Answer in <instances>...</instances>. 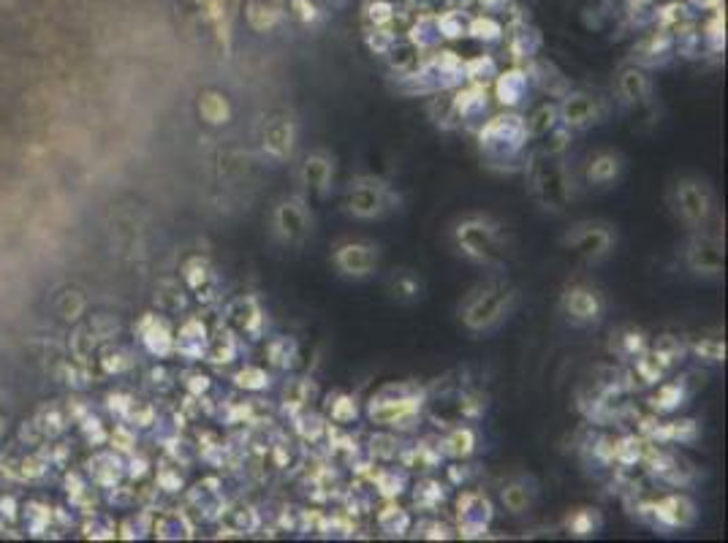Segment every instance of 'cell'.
Masks as SVG:
<instances>
[{
  "mask_svg": "<svg viewBox=\"0 0 728 543\" xmlns=\"http://www.w3.org/2000/svg\"><path fill=\"white\" fill-rule=\"evenodd\" d=\"M202 112H204V117H207L210 123H215V125L229 123V115H231V109H229V104H226V99H223V96H218V93H207V96H204V101H202Z\"/></svg>",
  "mask_w": 728,
  "mask_h": 543,
  "instance_id": "f1b7e54d",
  "label": "cell"
},
{
  "mask_svg": "<svg viewBox=\"0 0 728 543\" xmlns=\"http://www.w3.org/2000/svg\"><path fill=\"white\" fill-rule=\"evenodd\" d=\"M622 168H625V160H622L620 152L601 150L587 163V179H590V185H595V188H609L620 179Z\"/></svg>",
  "mask_w": 728,
  "mask_h": 543,
  "instance_id": "9a60e30c",
  "label": "cell"
},
{
  "mask_svg": "<svg viewBox=\"0 0 728 543\" xmlns=\"http://www.w3.org/2000/svg\"><path fill=\"white\" fill-rule=\"evenodd\" d=\"M601 527V516L595 508H579L568 516V530L579 538L585 535H595V530Z\"/></svg>",
  "mask_w": 728,
  "mask_h": 543,
  "instance_id": "484cf974",
  "label": "cell"
},
{
  "mask_svg": "<svg viewBox=\"0 0 728 543\" xmlns=\"http://www.w3.org/2000/svg\"><path fill=\"white\" fill-rule=\"evenodd\" d=\"M682 400H685V389H682V384H663V386L658 389V394L653 397V408H655V410H661V413H669V410L680 408V405H682Z\"/></svg>",
  "mask_w": 728,
  "mask_h": 543,
  "instance_id": "83f0119b",
  "label": "cell"
},
{
  "mask_svg": "<svg viewBox=\"0 0 728 543\" xmlns=\"http://www.w3.org/2000/svg\"><path fill=\"white\" fill-rule=\"evenodd\" d=\"M650 93H653V84H650V79L642 71H636V68L622 71V76H620V96H622V101H628L633 107H642V104L650 101Z\"/></svg>",
  "mask_w": 728,
  "mask_h": 543,
  "instance_id": "ffe728a7",
  "label": "cell"
},
{
  "mask_svg": "<svg viewBox=\"0 0 728 543\" xmlns=\"http://www.w3.org/2000/svg\"><path fill=\"white\" fill-rule=\"evenodd\" d=\"M672 210L674 215L693 231H701L715 210V199H712V188L698 177H682L674 183L672 194H669Z\"/></svg>",
  "mask_w": 728,
  "mask_h": 543,
  "instance_id": "3957f363",
  "label": "cell"
},
{
  "mask_svg": "<svg viewBox=\"0 0 728 543\" xmlns=\"http://www.w3.org/2000/svg\"><path fill=\"white\" fill-rule=\"evenodd\" d=\"M682 353H685V345L674 334H663L653 345V356L658 358L661 367H672L677 358H682Z\"/></svg>",
  "mask_w": 728,
  "mask_h": 543,
  "instance_id": "cb8c5ba5",
  "label": "cell"
},
{
  "mask_svg": "<svg viewBox=\"0 0 728 543\" xmlns=\"http://www.w3.org/2000/svg\"><path fill=\"white\" fill-rule=\"evenodd\" d=\"M237 384L245 386V389L258 392V389H264V386L269 384V375H266L264 370H258V367H245V370L237 375Z\"/></svg>",
  "mask_w": 728,
  "mask_h": 543,
  "instance_id": "836d02e7",
  "label": "cell"
},
{
  "mask_svg": "<svg viewBox=\"0 0 728 543\" xmlns=\"http://www.w3.org/2000/svg\"><path fill=\"white\" fill-rule=\"evenodd\" d=\"M299 174H302V185L313 196H326L329 183H332V174H334V160L324 150H316V152H310L305 158Z\"/></svg>",
  "mask_w": 728,
  "mask_h": 543,
  "instance_id": "5bb4252c",
  "label": "cell"
},
{
  "mask_svg": "<svg viewBox=\"0 0 728 543\" xmlns=\"http://www.w3.org/2000/svg\"><path fill=\"white\" fill-rule=\"evenodd\" d=\"M403 487H405V476H397V470H384V473L378 476V489H381L386 497L400 495Z\"/></svg>",
  "mask_w": 728,
  "mask_h": 543,
  "instance_id": "e575fe53",
  "label": "cell"
},
{
  "mask_svg": "<svg viewBox=\"0 0 728 543\" xmlns=\"http://www.w3.org/2000/svg\"><path fill=\"white\" fill-rule=\"evenodd\" d=\"M408 513L405 511H400V508H386L384 513H381V519H378V524H381V530L386 532V535H403L405 530H408Z\"/></svg>",
  "mask_w": 728,
  "mask_h": 543,
  "instance_id": "4dcf8cb0",
  "label": "cell"
},
{
  "mask_svg": "<svg viewBox=\"0 0 728 543\" xmlns=\"http://www.w3.org/2000/svg\"><path fill=\"white\" fill-rule=\"evenodd\" d=\"M334 266L353 280L370 278L378 266V247L370 242H345L334 250Z\"/></svg>",
  "mask_w": 728,
  "mask_h": 543,
  "instance_id": "30bf717a",
  "label": "cell"
},
{
  "mask_svg": "<svg viewBox=\"0 0 728 543\" xmlns=\"http://www.w3.org/2000/svg\"><path fill=\"white\" fill-rule=\"evenodd\" d=\"M566 247H571L585 261L598 263V261H603L611 253V247H614V231L606 223L585 220V223H576L566 234Z\"/></svg>",
  "mask_w": 728,
  "mask_h": 543,
  "instance_id": "ba28073f",
  "label": "cell"
},
{
  "mask_svg": "<svg viewBox=\"0 0 728 543\" xmlns=\"http://www.w3.org/2000/svg\"><path fill=\"white\" fill-rule=\"evenodd\" d=\"M514 305H516V291L511 286H503V283L481 286L465 299L463 323L471 332H492L508 318Z\"/></svg>",
  "mask_w": 728,
  "mask_h": 543,
  "instance_id": "6da1fadb",
  "label": "cell"
},
{
  "mask_svg": "<svg viewBox=\"0 0 728 543\" xmlns=\"http://www.w3.org/2000/svg\"><path fill=\"white\" fill-rule=\"evenodd\" d=\"M685 263L696 275H720L723 272V242L717 237L701 234L690 239L685 250Z\"/></svg>",
  "mask_w": 728,
  "mask_h": 543,
  "instance_id": "7c38bea8",
  "label": "cell"
},
{
  "mask_svg": "<svg viewBox=\"0 0 728 543\" xmlns=\"http://www.w3.org/2000/svg\"><path fill=\"white\" fill-rule=\"evenodd\" d=\"M653 513L658 521H663L669 527H688L696 519V505L682 495H672V497H663L661 503H655Z\"/></svg>",
  "mask_w": 728,
  "mask_h": 543,
  "instance_id": "ac0fdd59",
  "label": "cell"
},
{
  "mask_svg": "<svg viewBox=\"0 0 728 543\" xmlns=\"http://www.w3.org/2000/svg\"><path fill=\"white\" fill-rule=\"evenodd\" d=\"M443 445H446V454L448 457H471L473 448H476V435H473V429L463 427V429L454 432V435H448V440Z\"/></svg>",
  "mask_w": 728,
  "mask_h": 543,
  "instance_id": "d4e9b609",
  "label": "cell"
},
{
  "mask_svg": "<svg viewBox=\"0 0 728 543\" xmlns=\"http://www.w3.org/2000/svg\"><path fill=\"white\" fill-rule=\"evenodd\" d=\"M606 302L598 289L576 283L563 294V313L576 326H593L603 318Z\"/></svg>",
  "mask_w": 728,
  "mask_h": 543,
  "instance_id": "9c48e42d",
  "label": "cell"
},
{
  "mask_svg": "<svg viewBox=\"0 0 728 543\" xmlns=\"http://www.w3.org/2000/svg\"><path fill=\"white\" fill-rule=\"evenodd\" d=\"M611 350L625 361H636L647 350V337L639 329H620L611 334Z\"/></svg>",
  "mask_w": 728,
  "mask_h": 543,
  "instance_id": "44dd1931",
  "label": "cell"
},
{
  "mask_svg": "<svg viewBox=\"0 0 728 543\" xmlns=\"http://www.w3.org/2000/svg\"><path fill=\"white\" fill-rule=\"evenodd\" d=\"M345 207L353 218H361V220L378 218L389 207V188L381 179H373V177L351 179L348 194H345Z\"/></svg>",
  "mask_w": 728,
  "mask_h": 543,
  "instance_id": "52a82bcc",
  "label": "cell"
},
{
  "mask_svg": "<svg viewBox=\"0 0 728 543\" xmlns=\"http://www.w3.org/2000/svg\"><path fill=\"white\" fill-rule=\"evenodd\" d=\"M492 519V508L481 495H465L460 500V532L463 535H481L487 521Z\"/></svg>",
  "mask_w": 728,
  "mask_h": 543,
  "instance_id": "e0dca14e",
  "label": "cell"
},
{
  "mask_svg": "<svg viewBox=\"0 0 728 543\" xmlns=\"http://www.w3.org/2000/svg\"><path fill=\"white\" fill-rule=\"evenodd\" d=\"M555 117H560V112H558V107L555 104H543L524 125H527V134H533V136H543V134H550L555 125H558V120Z\"/></svg>",
  "mask_w": 728,
  "mask_h": 543,
  "instance_id": "4316f807",
  "label": "cell"
},
{
  "mask_svg": "<svg viewBox=\"0 0 728 543\" xmlns=\"http://www.w3.org/2000/svg\"><path fill=\"white\" fill-rule=\"evenodd\" d=\"M454 109H457V115L463 120H473L479 117L484 109H487V96H484V87L476 84L471 90H465V93H460L457 99H454Z\"/></svg>",
  "mask_w": 728,
  "mask_h": 543,
  "instance_id": "7402d4cb",
  "label": "cell"
},
{
  "mask_svg": "<svg viewBox=\"0 0 728 543\" xmlns=\"http://www.w3.org/2000/svg\"><path fill=\"white\" fill-rule=\"evenodd\" d=\"M421 397L413 394L411 386H386L373 397L370 416L386 427H411L419 416Z\"/></svg>",
  "mask_w": 728,
  "mask_h": 543,
  "instance_id": "277c9868",
  "label": "cell"
},
{
  "mask_svg": "<svg viewBox=\"0 0 728 543\" xmlns=\"http://www.w3.org/2000/svg\"><path fill=\"white\" fill-rule=\"evenodd\" d=\"M696 353H698L701 358H706V361H720L723 353H725V345H723L720 340H715V337H706V340H701V342L696 345Z\"/></svg>",
  "mask_w": 728,
  "mask_h": 543,
  "instance_id": "d590c367",
  "label": "cell"
},
{
  "mask_svg": "<svg viewBox=\"0 0 728 543\" xmlns=\"http://www.w3.org/2000/svg\"><path fill=\"white\" fill-rule=\"evenodd\" d=\"M231 321L237 323L239 332H245V337L250 340H258L261 337V326H264V315H261V307L253 297H242L231 305L229 310Z\"/></svg>",
  "mask_w": 728,
  "mask_h": 543,
  "instance_id": "d6986e66",
  "label": "cell"
},
{
  "mask_svg": "<svg viewBox=\"0 0 728 543\" xmlns=\"http://www.w3.org/2000/svg\"><path fill=\"white\" fill-rule=\"evenodd\" d=\"M527 125L522 123V117L516 115H503L495 117L492 123L484 125L481 131V150L490 158H511L522 150V144L527 142Z\"/></svg>",
  "mask_w": 728,
  "mask_h": 543,
  "instance_id": "8992f818",
  "label": "cell"
},
{
  "mask_svg": "<svg viewBox=\"0 0 728 543\" xmlns=\"http://www.w3.org/2000/svg\"><path fill=\"white\" fill-rule=\"evenodd\" d=\"M503 503H506V508H508L511 513H522V511H527V505H530V495H527L524 487L508 484V487H503Z\"/></svg>",
  "mask_w": 728,
  "mask_h": 543,
  "instance_id": "1f68e13d",
  "label": "cell"
},
{
  "mask_svg": "<svg viewBox=\"0 0 728 543\" xmlns=\"http://www.w3.org/2000/svg\"><path fill=\"white\" fill-rule=\"evenodd\" d=\"M294 142H297V125L289 115L266 120L264 136H261L264 155H269L272 160H286L294 150Z\"/></svg>",
  "mask_w": 728,
  "mask_h": 543,
  "instance_id": "4fadbf2b",
  "label": "cell"
},
{
  "mask_svg": "<svg viewBox=\"0 0 728 543\" xmlns=\"http://www.w3.org/2000/svg\"><path fill=\"white\" fill-rule=\"evenodd\" d=\"M297 356V342L289 340V337H275L269 342V358H272V365H278V367H286L291 365V358Z\"/></svg>",
  "mask_w": 728,
  "mask_h": 543,
  "instance_id": "f546056e",
  "label": "cell"
},
{
  "mask_svg": "<svg viewBox=\"0 0 728 543\" xmlns=\"http://www.w3.org/2000/svg\"><path fill=\"white\" fill-rule=\"evenodd\" d=\"M560 120L568 128H587L593 123H598V101L593 96L585 93H574L563 101V107H558Z\"/></svg>",
  "mask_w": 728,
  "mask_h": 543,
  "instance_id": "2e32d148",
  "label": "cell"
},
{
  "mask_svg": "<svg viewBox=\"0 0 728 543\" xmlns=\"http://www.w3.org/2000/svg\"><path fill=\"white\" fill-rule=\"evenodd\" d=\"M329 416H332L337 424H348V421L356 418V402H353L351 397H345V394H337L334 402L329 400Z\"/></svg>",
  "mask_w": 728,
  "mask_h": 543,
  "instance_id": "d6a6232c",
  "label": "cell"
},
{
  "mask_svg": "<svg viewBox=\"0 0 728 543\" xmlns=\"http://www.w3.org/2000/svg\"><path fill=\"white\" fill-rule=\"evenodd\" d=\"M457 245L460 250L479 261V263H495L500 258V237L492 220L487 218H468L457 226Z\"/></svg>",
  "mask_w": 728,
  "mask_h": 543,
  "instance_id": "5b68a950",
  "label": "cell"
},
{
  "mask_svg": "<svg viewBox=\"0 0 728 543\" xmlns=\"http://www.w3.org/2000/svg\"><path fill=\"white\" fill-rule=\"evenodd\" d=\"M272 223H275V231L283 242L289 245H299L305 242V237L310 234V212L308 204L297 196L283 199L275 207V215H272Z\"/></svg>",
  "mask_w": 728,
  "mask_h": 543,
  "instance_id": "8fae6325",
  "label": "cell"
},
{
  "mask_svg": "<svg viewBox=\"0 0 728 543\" xmlns=\"http://www.w3.org/2000/svg\"><path fill=\"white\" fill-rule=\"evenodd\" d=\"M530 188L533 196L546 207V210H563L568 204V177H566V166L558 158V152L543 150L533 166H530Z\"/></svg>",
  "mask_w": 728,
  "mask_h": 543,
  "instance_id": "7a4b0ae2",
  "label": "cell"
},
{
  "mask_svg": "<svg viewBox=\"0 0 728 543\" xmlns=\"http://www.w3.org/2000/svg\"><path fill=\"white\" fill-rule=\"evenodd\" d=\"M524 90H527V76H522L519 71L503 73V76L498 79V99H500V104H506V107L519 104L522 96H524Z\"/></svg>",
  "mask_w": 728,
  "mask_h": 543,
  "instance_id": "603a6c76",
  "label": "cell"
}]
</instances>
